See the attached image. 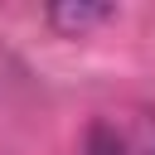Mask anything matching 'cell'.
<instances>
[{
    "label": "cell",
    "instance_id": "6da1fadb",
    "mask_svg": "<svg viewBox=\"0 0 155 155\" xmlns=\"http://www.w3.org/2000/svg\"><path fill=\"white\" fill-rule=\"evenodd\" d=\"M82 155H155V111H136L131 121H92Z\"/></svg>",
    "mask_w": 155,
    "mask_h": 155
},
{
    "label": "cell",
    "instance_id": "7a4b0ae2",
    "mask_svg": "<svg viewBox=\"0 0 155 155\" xmlns=\"http://www.w3.org/2000/svg\"><path fill=\"white\" fill-rule=\"evenodd\" d=\"M44 19H48L53 29H63V34H82V29H92V24L116 19V10H111V5H48Z\"/></svg>",
    "mask_w": 155,
    "mask_h": 155
}]
</instances>
